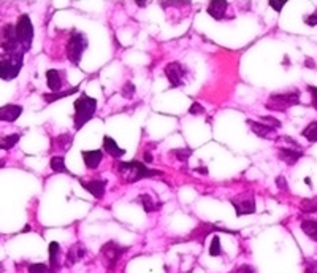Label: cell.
<instances>
[{
	"label": "cell",
	"instance_id": "1",
	"mask_svg": "<svg viewBox=\"0 0 317 273\" xmlns=\"http://www.w3.org/2000/svg\"><path fill=\"white\" fill-rule=\"evenodd\" d=\"M114 172L119 176V181L124 184L138 183L145 178H154V176L164 175L160 170L149 169L146 167V164H141L138 161H130V162L116 161L114 162Z\"/></svg>",
	"mask_w": 317,
	"mask_h": 273
},
{
	"label": "cell",
	"instance_id": "2",
	"mask_svg": "<svg viewBox=\"0 0 317 273\" xmlns=\"http://www.w3.org/2000/svg\"><path fill=\"white\" fill-rule=\"evenodd\" d=\"M73 105H75V116H73V123H75V130H79L83 125H86L91 121L94 115H96L97 99L89 97L83 92Z\"/></svg>",
	"mask_w": 317,
	"mask_h": 273
},
{
	"label": "cell",
	"instance_id": "3",
	"mask_svg": "<svg viewBox=\"0 0 317 273\" xmlns=\"http://www.w3.org/2000/svg\"><path fill=\"white\" fill-rule=\"evenodd\" d=\"M24 65V52H0V79H15Z\"/></svg>",
	"mask_w": 317,
	"mask_h": 273
},
{
	"label": "cell",
	"instance_id": "4",
	"mask_svg": "<svg viewBox=\"0 0 317 273\" xmlns=\"http://www.w3.org/2000/svg\"><path fill=\"white\" fill-rule=\"evenodd\" d=\"M87 37L83 32H78V30H72L70 34V38L69 42H67V59L78 67L79 65V61H81V56H83V52L87 50Z\"/></svg>",
	"mask_w": 317,
	"mask_h": 273
},
{
	"label": "cell",
	"instance_id": "5",
	"mask_svg": "<svg viewBox=\"0 0 317 273\" xmlns=\"http://www.w3.org/2000/svg\"><path fill=\"white\" fill-rule=\"evenodd\" d=\"M300 103V92L292 91L286 94H271L265 103V108L269 111H286L293 105Z\"/></svg>",
	"mask_w": 317,
	"mask_h": 273
},
{
	"label": "cell",
	"instance_id": "6",
	"mask_svg": "<svg viewBox=\"0 0 317 273\" xmlns=\"http://www.w3.org/2000/svg\"><path fill=\"white\" fill-rule=\"evenodd\" d=\"M16 37L18 42L21 45V50L24 51V54L27 51H30L32 42H33V25L29 15H21L16 23Z\"/></svg>",
	"mask_w": 317,
	"mask_h": 273
},
{
	"label": "cell",
	"instance_id": "7",
	"mask_svg": "<svg viewBox=\"0 0 317 273\" xmlns=\"http://www.w3.org/2000/svg\"><path fill=\"white\" fill-rule=\"evenodd\" d=\"M129 249L125 248V246H121L119 243L116 242H108L102 246V249H100V254H102V259H103V264L106 269L113 270L116 267V264L121 257H122L124 252Z\"/></svg>",
	"mask_w": 317,
	"mask_h": 273
},
{
	"label": "cell",
	"instance_id": "8",
	"mask_svg": "<svg viewBox=\"0 0 317 273\" xmlns=\"http://www.w3.org/2000/svg\"><path fill=\"white\" fill-rule=\"evenodd\" d=\"M230 202L235 206V211H237L238 218L255 213V199H254L252 191H246V192H243V194L232 197Z\"/></svg>",
	"mask_w": 317,
	"mask_h": 273
},
{
	"label": "cell",
	"instance_id": "9",
	"mask_svg": "<svg viewBox=\"0 0 317 273\" xmlns=\"http://www.w3.org/2000/svg\"><path fill=\"white\" fill-rule=\"evenodd\" d=\"M165 76L170 81L171 88H181L183 84H186V75H187V67L181 62H170L165 65L164 69Z\"/></svg>",
	"mask_w": 317,
	"mask_h": 273
},
{
	"label": "cell",
	"instance_id": "10",
	"mask_svg": "<svg viewBox=\"0 0 317 273\" xmlns=\"http://www.w3.org/2000/svg\"><path fill=\"white\" fill-rule=\"evenodd\" d=\"M3 52H24L16 37V25L6 24L2 29V42H0Z\"/></svg>",
	"mask_w": 317,
	"mask_h": 273
},
{
	"label": "cell",
	"instance_id": "11",
	"mask_svg": "<svg viewBox=\"0 0 317 273\" xmlns=\"http://www.w3.org/2000/svg\"><path fill=\"white\" fill-rule=\"evenodd\" d=\"M246 124L251 127V130L254 132L255 135L260 137V138H265V140H278L276 138V130L271 127V125H268L265 123H260V121H252V119H247Z\"/></svg>",
	"mask_w": 317,
	"mask_h": 273
},
{
	"label": "cell",
	"instance_id": "12",
	"mask_svg": "<svg viewBox=\"0 0 317 273\" xmlns=\"http://www.w3.org/2000/svg\"><path fill=\"white\" fill-rule=\"evenodd\" d=\"M79 183L81 186L89 192V194H92L96 199H98V200H102L103 196H105V191H106V184L108 181L106 179H89V181H84V179H79Z\"/></svg>",
	"mask_w": 317,
	"mask_h": 273
},
{
	"label": "cell",
	"instance_id": "13",
	"mask_svg": "<svg viewBox=\"0 0 317 273\" xmlns=\"http://www.w3.org/2000/svg\"><path fill=\"white\" fill-rule=\"evenodd\" d=\"M46 81H48V88L51 89L52 94H57L65 84V72L64 70H56L51 69L46 72Z\"/></svg>",
	"mask_w": 317,
	"mask_h": 273
},
{
	"label": "cell",
	"instance_id": "14",
	"mask_svg": "<svg viewBox=\"0 0 317 273\" xmlns=\"http://www.w3.org/2000/svg\"><path fill=\"white\" fill-rule=\"evenodd\" d=\"M211 232H227V234H233V232L230 230H227L224 227H218V225H214V224H200L197 229H195L192 234H191V240H195V242H198L200 243H203V240L211 234Z\"/></svg>",
	"mask_w": 317,
	"mask_h": 273
},
{
	"label": "cell",
	"instance_id": "15",
	"mask_svg": "<svg viewBox=\"0 0 317 273\" xmlns=\"http://www.w3.org/2000/svg\"><path fill=\"white\" fill-rule=\"evenodd\" d=\"M23 115V106L21 105H5L0 106V121L13 123Z\"/></svg>",
	"mask_w": 317,
	"mask_h": 273
},
{
	"label": "cell",
	"instance_id": "16",
	"mask_svg": "<svg viewBox=\"0 0 317 273\" xmlns=\"http://www.w3.org/2000/svg\"><path fill=\"white\" fill-rule=\"evenodd\" d=\"M84 256H86V248L81 243H75L69 249V252H67L65 265H67V267H73V265H75L76 262H79Z\"/></svg>",
	"mask_w": 317,
	"mask_h": 273
},
{
	"label": "cell",
	"instance_id": "17",
	"mask_svg": "<svg viewBox=\"0 0 317 273\" xmlns=\"http://www.w3.org/2000/svg\"><path fill=\"white\" fill-rule=\"evenodd\" d=\"M81 156H83L84 164H86L87 169L96 170V169H98L100 162H102L103 152L98 151V149H96V151H81Z\"/></svg>",
	"mask_w": 317,
	"mask_h": 273
},
{
	"label": "cell",
	"instance_id": "18",
	"mask_svg": "<svg viewBox=\"0 0 317 273\" xmlns=\"http://www.w3.org/2000/svg\"><path fill=\"white\" fill-rule=\"evenodd\" d=\"M227 6H228L227 0H213V2H210V5H208V15L219 21V19L225 16Z\"/></svg>",
	"mask_w": 317,
	"mask_h": 273
},
{
	"label": "cell",
	"instance_id": "19",
	"mask_svg": "<svg viewBox=\"0 0 317 273\" xmlns=\"http://www.w3.org/2000/svg\"><path fill=\"white\" fill-rule=\"evenodd\" d=\"M303 156L301 149H291V148H279L278 149V157L282 162H286L287 165H295V162Z\"/></svg>",
	"mask_w": 317,
	"mask_h": 273
},
{
	"label": "cell",
	"instance_id": "20",
	"mask_svg": "<svg viewBox=\"0 0 317 273\" xmlns=\"http://www.w3.org/2000/svg\"><path fill=\"white\" fill-rule=\"evenodd\" d=\"M103 151H106L113 159H121L125 154V151L122 148H119L118 143L114 142V138H111L110 135L103 137Z\"/></svg>",
	"mask_w": 317,
	"mask_h": 273
},
{
	"label": "cell",
	"instance_id": "21",
	"mask_svg": "<svg viewBox=\"0 0 317 273\" xmlns=\"http://www.w3.org/2000/svg\"><path fill=\"white\" fill-rule=\"evenodd\" d=\"M137 202L143 206V210L146 211V213H154V211H157L160 206H162V203L160 202H157V200H152V197L149 196V194H140L138 197H137Z\"/></svg>",
	"mask_w": 317,
	"mask_h": 273
},
{
	"label": "cell",
	"instance_id": "22",
	"mask_svg": "<svg viewBox=\"0 0 317 273\" xmlns=\"http://www.w3.org/2000/svg\"><path fill=\"white\" fill-rule=\"evenodd\" d=\"M59 257H60V245L57 242L49 243V270L51 273L59 270Z\"/></svg>",
	"mask_w": 317,
	"mask_h": 273
},
{
	"label": "cell",
	"instance_id": "23",
	"mask_svg": "<svg viewBox=\"0 0 317 273\" xmlns=\"http://www.w3.org/2000/svg\"><path fill=\"white\" fill-rule=\"evenodd\" d=\"M78 91H79V88H78V86H75V88H72V89L60 91V92H57V94H52V92H49V94H43V100L46 103H52V102L60 100V99H64V97H69L72 94H76Z\"/></svg>",
	"mask_w": 317,
	"mask_h": 273
},
{
	"label": "cell",
	"instance_id": "24",
	"mask_svg": "<svg viewBox=\"0 0 317 273\" xmlns=\"http://www.w3.org/2000/svg\"><path fill=\"white\" fill-rule=\"evenodd\" d=\"M51 170L54 173H67V175H70L73 176V173H70V170L65 167V157L64 156H54L51 157Z\"/></svg>",
	"mask_w": 317,
	"mask_h": 273
},
{
	"label": "cell",
	"instance_id": "25",
	"mask_svg": "<svg viewBox=\"0 0 317 273\" xmlns=\"http://www.w3.org/2000/svg\"><path fill=\"white\" fill-rule=\"evenodd\" d=\"M301 230L305 232L313 242H317V221H314V219H306V221H303Z\"/></svg>",
	"mask_w": 317,
	"mask_h": 273
},
{
	"label": "cell",
	"instance_id": "26",
	"mask_svg": "<svg viewBox=\"0 0 317 273\" xmlns=\"http://www.w3.org/2000/svg\"><path fill=\"white\" fill-rule=\"evenodd\" d=\"M301 135L305 137L309 143H316L317 142V121H313L306 125V129H303Z\"/></svg>",
	"mask_w": 317,
	"mask_h": 273
},
{
	"label": "cell",
	"instance_id": "27",
	"mask_svg": "<svg viewBox=\"0 0 317 273\" xmlns=\"http://www.w3.org/2000/svg\"><path fill=\"white\" fill-rule=\"evenodd\" d=\"M21 135L19 134H13V135H6V137H0V149H11L15 146Z\"/></svg>",
	"mask_w": 317,
	"mask_h": 273
},
{
	"label": "cell",
	"instance_id": "28",
	"mask_svg": "<svg viewBox=\"0 0 317 273\" xmlns=\"http://www.w3.org/2000/svg\"><path fill=\"white\" fill-rule=\"evenodd\" d=\"M301 210L305 213H316L317 211V197L314 199H303L301 203Z\"/></svg>",
	"mask_w": 317,
	"mask_h": 273
},
{
	"label": "cell",
	"instance_id": "29",
	"mask_svg": "<svg viewBox=\"0 0 317 273\" xmlns=\"http://www.w3.org/2000/svg\"><path fill=\"white\" fill-rule=\"evenodd\" d=\"M171 154L178 159L179 162H187L189 157L192 156V149L191 148H184V149H173Z\"/></svg>",
	"mask_w": 317,
	"mask_h": 273
},
{
	"label": "cell",
	"instance_id": "30",
	"mask_svg": "<svg viewBox=\"0 0 317 273\" xmlns=\"http://www.w3.org/2000/svg\"><path fill=\"white\" fill-rule=\"evenodd\" d=\"M57 140V146L59 148H62V149H69L70 146H72V143H73V137L72 135H69V134H65V135H59V137H56Z\"/></svg>",
	"mask_w": 317,
	"mask_h": 273
},
{
	"label": "cell",
	"instance_id": "31",
	"mask_svg": "<svg viewBox=\"0 0 317 273\" xmlns=\"http://www.w3.org/2000/svg\"><path fill=\"white\" fill-rule=\"evenodd\" d=\"M222 254V249H220V242H219V237H213V242L210 246V256L213 257H218Z\"/></svg>",
	"mask_w": 317,
	"mask_h": 273
},
{
	"label": "cell",
	"instance_id": "32",
	"mask_svg": "<svg viewBox=\"0 0 317 273\" xmlns=\"http://www.w3.org/2000/svg\"><path fill=\"white\" fill-rule=\"evenodd\" d=\"M29 273H51V270H49V265L46 264H30Z\"/></svg>",
	"mask_w": 317,
	"mask_h": 273
},
{
	"label": "cell",
	"instance_id": "33",
	"mask_svg": "<svg viewBox=\"0 0 317 273\" xmlns=\"http://www.w3.org/2000/svg\"><path fill=\"white\" fill-rule=\"evenodd\" d=\"M121 94H122V97H125V99H132L135 96V84L132 81H127L124 84V88L121 89Z\"/></svg>",
	"mask_w": 317,
	"mask_h": 273
},
{
	"label": "cell",
	"instance_id": "34",
	"mask_svg": "<svg viewBox=\"0 0 317 273\" xmlns=\"http://www.w3.org/2000/svg\"><path fill=\"white\" fill-rule=\"evenodd\" d=\"M189 113H191L192 116H200V115H205L206 111H205V108L198 102H194L191 105V108H189Z\"/></svg>",
	"mask_w": 317,
	"mask_h": 273
},
{
	"label": "cell",
	"instance_id": "35",
	"mask_svg": "<svg viewBox=\"0 0 317 273\" xmlns=\"http://www.w3.org/2000/svg\"><path fill=\"white\" fill-rule=\"evenodd\" d=\"M260 123H265V124L271 125V127H274V129H279V127H281V121H279V119L273 118V116H264V118H260Z\"/></svg>",
	"mask_w": 317,
	"mask_h": 273
},
{
	"label": "cell",
	"instance_id": "36",
	"mask_svg": "<svg viewBox=\"0 0 317 273\" xmlns=\"http://www.w3.org/2000/svg\"><path fill=\"white\" fill-rule=\"evenodd\" d=\"M268 5L271 6V8H274L276 13H281L282 8H284V5H286V0H281V2H276V0H271V2H268Z\"/></svg>",
	"mask_w": 317,
	"mask_h": 273
},
{
	"label": "cell",
	"instance_id": "37",
	"mask_svg": "<svg viewBox=\"0 0 317 273\" xmlns=\"http://www.w3.org/2000/svg\"><path fill=\"white\" fill-rule=\"evenodd\" d=\"M276 184H278V188H279L281 191L289 192V184H287V181H286L284 176H278V178H276Z\"/></svg>",
	"mask_w": 317,
	"mask_h": 273
},
{
	"label": "cell",
	"instance_id": "38",
	"mask_svg": "<svg viewBox=\"0 0 317 273\" xmlns=\"http://www.w3.org/2000/svg\"><path fill=\"white\" fill-rule=\"evenodd\" d=\"M305 23H306L308 25H311V27H314V25H317V10L313 13V15L305 16Z\"/></svg>",
	"mask_w": 317,
	"mask_h": 273
},
{
	"label": "cell",
	"instance_id": "39",
	"mask_svg": "<svg viewBox=\"0 0 317 273\" xmlns=\"http://www.w3.org/2000/svg\"><path fill=\"white\" fill-rule=\"evenodd\" d=\"M305 273H317V261H308L306 267H305Z\"/></svg>",
	"mask_w": 317,
	"mask_h": 273
},
{
	"label": "cell",
	"instance_id": "40",
	"mask_svg": "<svg viewBox=\"0 0 317 273\" xmlns=\"http://www.w3.org/2000/svg\"><path fill=\"white\" fill-rule=\"evenodd\" d=\"M308 91L311 92V96H313V102H311V105H313L314 108L317 110V88H314V86H308Z\"/></svg>",
	"mask_w": 317,
	"mask_h": 273
},
{
	"label": "cell",
	"instance_id": "41",
	"mask_svg": "<svg viewBox=\"0 0 317 273\" xmlns=\"http://www.w3.org/2000/svg\"><path fill=\"white\" fill-rule=\"evenodd\" d=\"M233 273H254V269L251 267V265L244 264V265H241V267H238Z\"/></svg>",
	"mask_w": 317,
	"mask_h": 273
},
{
	"label": "cell",
	"instance_id": "42",
	"mask_svg": "<svg viewBox=\"0 0 317 273\" xmlns=\"http://www.w3.org/2000/svg\"><path fill=\"white\" fill-rule=\"evenodd\" d=\"M305 65H306V67H311V69H316V64H314V61H313V59H311V57H306V64H305Z\"/></svg>",
	"mask_w": 317,
	"mask_h": 273
},
{
	"label": "cell",
	"instance_id": "43",
	"mask_svg": "<svg viewBox=\"0 0 317 273\" xmlns=\"http://www.w3.org/2000/svg\"><path fill=\"white\" fill-rule=\"evenodd\" d=\"M145 161L146 162H152V156L149 151H145Z\"/></svg>",
	"mask_w": 317,
	"mask_h": 273
},
{
	"label": "cell",
	"instance_id": "44",
	"mask_svg": "<svg viewBox=\"0 0 317 273\" xmlns=\"http://www.w3.org/2000/svg\"><path fill=\"white\" fill-rule=\"evenodd\" d=\"M137 5H140V6H146V5H147V2H137Z\"/></svg>",
	"mask_w": 317,
	"mask_h": 273
},
{
	"label": "cell",
	"instance_id": "45",
	"mask_svg": "<svg viewBox=\"0 0 317 273\" xmlns=\"http://www.w3.org/2000/svg\"><path fill=\"white\" fill-rule=\"evenodd\" d=\"M2 167H5V161H2V159H0V169Z\"/></svg>",
	"mask_w": 317,
	"mask_h": 273
}]
</instances>
